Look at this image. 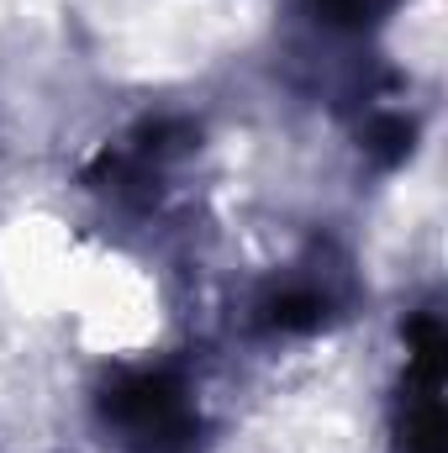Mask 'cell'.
<instances>
[{
    "label": "cell",
    "mask_w": 448,
    "mask_h": 453,
    "mask_svg": "<svg viewBox=\"0 0 448 453\" xmlns=\"http://www.w3.org/2000/svg\"><path fill=\"white\" fill-rule=\"evenodd\" d=\"M101 417L127 438L132 453H196L201 443V417L190 411L185 390L174 374H121L101 395Z\"/></svg>",
    "instance_id": "1"
},
{
    "label": "cell",
    "mask_w": 448,
    "mask_h": 453,
    "mask_svg": "<svg viewBox=\"0 0 448 453\" xmlns=\"http://www.w3.org/2000/svg\"><path fill=\"white\" fill-rule=\"evenodd\" d=\"M264 322H269L274 333H312V327L328 322V296H322V290H306V285L280 290V296L264 306Z\"/></svg>",
    "instance_id": "2"
},
{
    "label": "cell",
    "mask_w": 448,
    "mask_h": 453,
    "mask_svg": "<svg viewBox=\"0 0 448 453\" xmlns=\"http://www.w3.org/2000/svg\"><path fill=\"white\" fill-rule=\"evenodd\" d=\"M412 148H417V121H412V116L385 111V116H375V121L364 127V153H369L375 164H385V169L406 164Z\"/></svg>",
    "instance_id": "3"
},
{
    "label": "cell",
    "mask_w": 448,
    "mask_h": 453,
    "mask_svg": "<svg viewBox=\"0 0 448 453\" xmlns=\"http://www.w3.org/2000/svg\"><path fill=\"white\" fill-rule=\"evenodd\" d=\"M406 348H412V380H417L422 390H438V380H444V353H448L438 317H412Z\"/></svg>",
    "instance_id": "4"
},
{
    "label": "cell",
    "mask_w": 448,
    "mask_h": 453,
    "mask_svg": "<svg viewBox=\"0 0 448 453\" xmlns=\"http://www.w3.org/2000/svg\"><path fill=\"white\" fill-rule=\"evenodd\" d=\"M401 443H406V453H448V422H444V406H438L433 390H422L417 406L406 411Z\"/></svg>",
    "instance_id": "5"
},
{
    "label": "cell",
    "mask_w": 448,
    "mask_h": 453,
    "mask_svg": "<svg viewBox=\"0 0 448 453\" xmlns=\"http://www.w3.org/2000/svg\"><path fill=\"white\" fill-rule=\"evenodd\" d=\"M196 142V127L190 121H148L137 132V158H174Z\"/></svg>",
    "instance_id": "6"
},
{
    "label": "cell",
    "mask_w": 448,
    "mask_h": 453,
    "mask_svg": "<svg viewBox=\"0 0 448 453\" xmlns=\"http://www.w3.org/2000/svg\"><path fill=\"white\" fill-rule=\"evenodd\" d=\"M317 11L333 27H375L380 16L396 11V0H317Z\"/></svg>",
    "instance_id": "7"
}]
</instances>
